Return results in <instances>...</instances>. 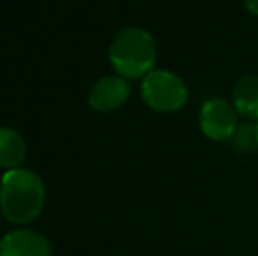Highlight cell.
Segmentation results:
<instances>
[{
    "label": "cell",
    "mask_w": 258,
    "mask_h": 256,
    "mask_svg": "<svg viewBox=\"0 0 258 256\" xmlns=\"http://www.w3.org/2000/svg\"><path fill=\"white\" fill-rule=\"evenodd\" d=\"M232 147L239 154H251L258 151V132L256 123H242L235 128L230 139Z\"/></svg>",
    "instance_id": "obj_9"
},
{
    "label": "cell",
    "mask_w": 258,
    "mask_h": 256,
    "mask_svg": "<svg viewBox=\"0 0 258 256\" xmlns=\"http://www.w3.org/2000/svg\"><path fill=\"white\" fill-rule=\"evenodd\" d=\"M156 60L155 41L146 30L130 27L121 30L111 44V63L123 77H144L153 70Z\"/></svg>",
    "instance_id": "obj_2"
},
{
    "label": "cell",
    "mask_w": 258,
    "mask_h": 256,
    "mask_svg": "<svg viewBox=\"0 0 258 256\" xmlns=\"http://www.w3.org/2000/svg\"><path fill=\"white\" fill-rule=\"evenodd\" d=\"M237 123V111L223 99H211L202 106L201 128L206 137L216 142L230 140Z\"/></svg>",
    "instance_id": "obj_4"
},
{
    "label": "cell",
    "mask_w": 258,
    "mask_h": 256,
    "mask_svg": "<svg viewBox=\"0 0 258 256\" xmlns=\"http://www.w3.org/2000/svg\"><path fill=\"white\" fill-rule=\"evenodd\" d=\"M256 132H258V121H256Z\"/></svg>",
    "instance_id": "obj_11"
},
{
    "label": "cell",
    "mask_w": 258,
    "mask_h": 256,
    "mask_svg": "<svg viewBox=\"0 0 258 256\" xmlns=\"http://www.w3.org/2000/svg\"><path fill=\"white\" fill-rule=\"evenodd\" d=\"M244 6H246V9H248L249 13L258 16V0H244Z\"/></svg>",
    "instance_id": "obj_10"
},
{
    "label": "cell",
    "mask_w": 258,
    "mask_h": 256,
    "mask_svg": "<svg viewBox=\"0 0 258 256\" xmlns=\"http://www.w3.org/2000/svg\"><path fill=\"white\" fill-rule=\"evenodd\" d=\"M44 205V186L39 176L23 168L9 170L0 183V207L11 223L25 225L35 219Z\"/></svg>",
    "instance_id": "obj_1"
},
{
    "label": "cell",
    "mask_w": 258,
    "mask_h": 256,
    "mask_svg": "<svg viewBox=\"0 0 258 256\" xmlns=\"http://www.w3.org/2000/svg\"><path fill=\"white\" fill-rule=\"evenodd\" d=\"M27 147L20 133L11 128H0V167L14 170L23 163Z\"/></svg>",
    "instance_id": "obj_8"
},
{
    "label": "cell",
    "mask_w": 258,
    "mask_h": 256,
    "mask_svg": "<svg viewBox=\"0 0 258 256\" xmlns=\"http://www.w3.org/2000/svg\"><path fill=\"white\" fill-rule=\"evenodd\" d=\"M141 93L144 102L158 113L179 111L188 100V90L183 79L169 70H151L144 75Z\"/></svg>",
    "instance_id": "obj_3"
},
{
    "label": "cell",
    "mask_w": 258,
    "mask_h": 256,
    "mask_svg": "<svg viewBox=\"0 0 258 256\" xmlns=\"http://www.w3.org/2000/svg\"><path fill=\"white\" fill-rule=\"evenodd\" d=\"M232 100L237 114L258 121V75H244L239 79L235 82Z\"/></svg>",
    "instance_id": "obj_7"
},
{
    "label": "cell",
    "mask_w": 258,
    "mask_h": 256,
    "mask_svg": "<svg viewBox=\"0 0 258 256\" xmlns=\"http://www.w3.org/2000/svg\"><path fill=\"white\" fill-rule=\"evenodd\" d=\"M0 256H51V247L41 233L18 230L2 239Z\"/></svg>",
    "instance_id": "obj_5"
},
{
    "label": "cell",
    "mask_w": 258,
    "mask_h": 256,
    "mask_svg": "<svg viewBox=\"0 0 258 256\" xmlns=\"http://www.w3.org/2000/svg\"><path fill=\"white\" fill-rule=\"evenodd\" d=\"M130 93V84L125 77H104L90 92V106L97 111H112L119 107Z\"/></svg>",
    "instance_id": "obj_6"
}]
</instances>
